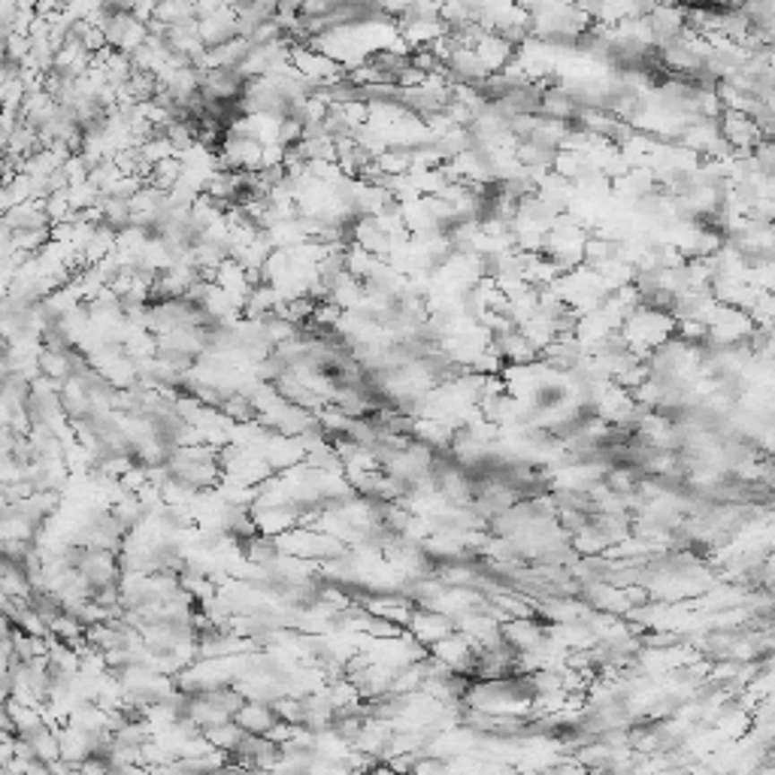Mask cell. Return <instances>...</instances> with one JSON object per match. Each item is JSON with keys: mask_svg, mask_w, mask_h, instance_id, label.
<instances>
[{"mask_svg": "<svg viewBox=\"0 0 775 775\" xmlns=\"http://www.w3.org/2000/svg\"><path fill=\"white\" fill-rule=\"evenodd\" d=\"M203 736H206V742H210V745H212L215 751H225V754L230 757L239 745H243L245 730H243V727H239L237 721H228V724L206 727Z\"/></svg>", "mask_w": 775, "mask_h": 775, "instance_id": "3", "label": "cell"}, {"mask_svg": "<svg viewBox=\"0 0 775 775\" xmlns=\"http://www.w3.org/2000/svg\"><path fill=\"white\" fill-rule=\"evenodd\" d=\"M458 633V621L449 618V615L436 612V609H415L412 621H409V636L418 639L421 645L434 649V645L445 642L449 636Z\"/></svg>", "mask_w": 775, "mask_h": 775, "instance_id": "1", "label": "cell"}, {"mask_svg": "<svg viewBox=\"0 0 775 775\" xmlns=\"http://www.w3.org/2000/svg\"><path fill=\"white\" fill-rule=\"evenodd\" d=\"M234 721L243 727L245 733H252V736H267L270 730L276 727V709L273 702H261V700H249L243 709L237 712Z\"/></svg>", "mask_w": 775, "mask_h": 775, "instance_id": "2", "label": "cell"}, {"mask_svg": "<svg viewBox=\"0 0 775 775\" xmlns=\"http://www.w3.org/2000/svg\"><path fill=\"white\" fill-rule=\"evenodd\" d=\"M219 412L225 415V418H230V421H239V425H249V421H258V409H254V403H252L245 394H234V397H228V400L221 403V409H219Z\"/></svg>", "mask_w": 775, "mask_h": 775, "instance_id": "4", "label": "cell"}, {"mask_svg": "<svg viewBox=\"0 0 775 775\" xmlns=\"http://www.w3.org/2000/svg\"><path fill=\"white\" fill-rule=\"evenodd\" d=\"M273 709H276L279 721L303 727V697H297V693H285V697H279L273 702Z\"/></svg>", "mask_w": 775, "mask_h": 775, "instance_id": "5", "label": "cell"}]
</instances>
